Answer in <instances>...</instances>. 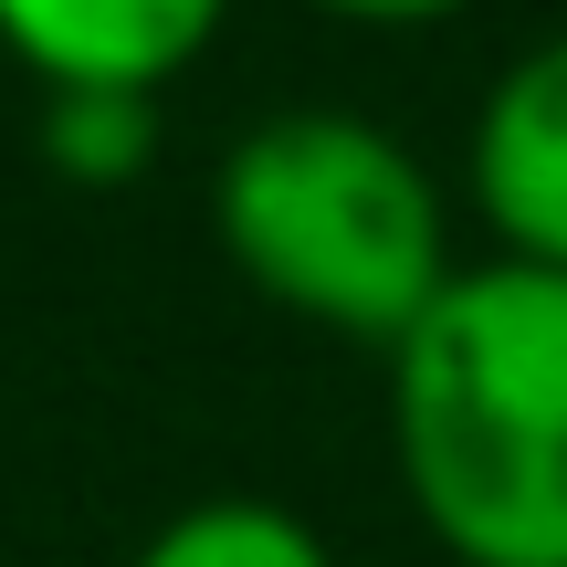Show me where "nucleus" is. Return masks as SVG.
Masks as SVG:
<instances>
[{
  "mask_svg": "<svg viewBox=\"0 0 567 567\" xmlns=\"http://www.w3.org/2000/svg\"><path fill=\"white\" fill-rule=\"evenodd\" d=\"M210 231L264 305L358 347H400L452 295V200L431 158L347 105H284L210 168Z\"/></svg>",
  "mask_w": 567,
  "mask_h": 567,
  "instance_id": "obj_2",
  "label": "nucleus"
},
{
  "mask_svg": "<svg viewBox=\"0 0 567 567\" xmlns=\"http://www.w3.org/2000/svg\"><path fill=\"white\" fill-rule=\"evenodd\" d=\"M231 0H0V53L42 95H168Z\"/></svg>",
  "mask_w": 567,
  "mask_h": 567,
  "instance_id": "obj_4",
  "label": "nucleus"
},
{
  "mask_svg": "<svg viewBox=\"0 0 567 567\" xmlns=\"http://www.w3.org/2000/svg\"><path fill=\"white\" fill-rule=\"evenodd\" d=\"M463 189L505 264L567 274V32L526 42L484 84L463 137Z\"/></svg>",
  "mask_w": 567,
  "mask_h": 567,
  "instance_id": "obj_3",
  "label": "nucleus"
},
{
  "mask_svg": "<svg viewBox=\"0 0 567 567\" xmlns=\"http://www.w3.org/2000/svg\"><path fill=\"white\" fill-rule=\"evenodd\" d=\"M32 147L63 189H137L158 168V95H42Z\"/></svg>",
  "mask_w": 567,
  "mask_h": 567,
  "instance_id": "obj_6",
  "label": "nucleus"
},
{
  "mask_svg": "<svg viewBox=\"0 0 567 567\" xmlns=\"http://www.w3.org/2000/svg\"><path fill=\"white\" fill-rule=\"evenodd\" d=\"M126 567H337V547L274 494H200L168 526H147Z\"/></svg>",
  "mask_w": 567,
  "mask_h": 567,
  "instance_id": "obj_5",
  "label": "nucleus"
},
{
  "mask_svg": "<svg viewBox=\"0 0 567 567\" xmlns=\"http://www.w3.org/2000/svg\"><path fill=\"white\" fill-rule=\"evenodd\" d=\"M316 11L368 21V32H421V21H452V11H473V0H316Z\"/></svg>",
  "mask_w": 567,
  "mask_h": 567,
  "instance_id": "obj_7",
  "label": "nucleus"
},
{
  "mask_svg": "<svg viewBox=\"0 0 567 567\" xmlns=\"http://www.w3.org/2000/svg\"><path fill=\"white\" fill-rule=\"evenodd\" d=\"M389 463L452 567H567V274H452L389 347Z\"/></svg>",
  "mask_w": 567,
  "mask_h": 567,
  "instance_id": "obj_1",
  "label": "nucleus"
}]
</instances>
